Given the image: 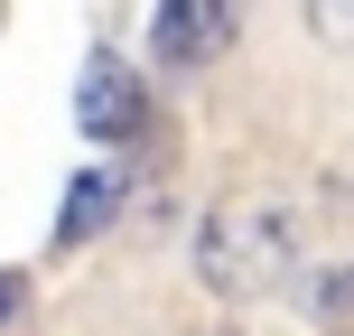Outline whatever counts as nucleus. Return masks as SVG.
<instances>
[{
	"mask_svg": "<svg viewBox=\"0 0 354 336\" xmlns=\"http://www.w3.org/2000/svg\"><path fill=\"white\" fill-rule=\"evenodd\" d=\"M140 122H149V85H140V66H122V47H93L84 75H75V131L112 150V141H140Z\"/></svg>",
	"mask_w": 354,
	"mask_h": 336,
	"instance_id": "f03ea898",
	"label": "nucleus"
},
{
	"mask_svg": "<svg viewBox=\"0 0 354 336\" xmlns=\"http://www.w3.org/2000/svg\"><path fill=\"white\" fill-rule=\"evenodd\" d=\"M308 28L326 47H354V0H308Z\"/></svg>",
	"mask_w": 354,
	"mask_h": 336,
	"instance_id": "423d86ee",
	"label": "nucleus"
},
{
	"mask_svg": "<svg viewBox=\"0 0 354 336\" xmlns=\"http://www.w3.org/2000/svg\"><path fill=\"white\" fill-rule=\"evenodd\" d=\"M308 308H317L326 336H354V262H326L317 290H308Z\"/></svg>",
	"mask_w": 354,
	"mask_h": 336,
	"instance_id": "39448f33",
	"label": "nucleus"
},
{
	"mask_svg": "<svg viewBox=\"0 0 354 336\" xmlns=\"http://www.w3.org/2000/svg\"><path fill=\"white\" fill-rule=\"evenodd\" d=\"M112 215H122V177H112V168H75V177H66V206H56L47 252H84Z\"/></svg>",
	"mask_w": 354,
	"mask_h": 336,
	"instance_id": "20e7f679",
	"label": "nucleus"
},
{
	"mask_svg": "<svg viewBox=\"0 0 354 336\" xmlns=\"http://www.w3.org/2000/svg\"><path fill=\"white\" fill-rule=\"evenodd\" d=\"M233 37H243V0H159L149 10V56L168 75H196L214 56H233Z\"/></svg>",
	"mask_w": 354,
	"mask_h": 336,
	"instance_id": "7ed1b4c3",
	"label": "nucleus"
},
{
	"mask_svg": "<svg viewBox=\"0 0 354 336\" xmlns=\"http://www.w3.org/2000/svg\"><path fill=\"white\" fill-rule=\"evenodd\" d=\"M19 318H28V271H10V262H0V336H10Z\"/></svg>",
	"mask_w": 354,
	"mask_h": 336,
	"instance_id": "0eeeda50",
	"label": "nucleus"
},
{
	"mask_svg": "<svg viewBox=\"0 0 354 336\" xmlns=\"http://www.w3.org/2000/svg\"><path fill=\"white\" fill-rule=\"evenodd\" d=\"M299 262H308V215L289 206L280 187H243V196H224V206L196 224V281H205L214 299H233V308L280 299V290L299 281Z\"/></svg>",
	"mask_w": 354,
	"mask_h": 336,
	"instance_id": "f257e3e1",
	"label": "nucleus"
}]
</instances>
